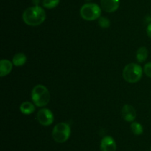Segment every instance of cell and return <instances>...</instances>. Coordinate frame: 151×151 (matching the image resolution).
<instances>
[{"label": "cell", "instance_id": "6da1fadb", "mask_svg": "<svg viewBox=\"0 0 151 151\" xmlns=\"http://www.w3.org/2000/svg\"><path fill=\"white\" fill-rule=\"evenodd\" d=\"M22 19L27 25L38 26L45 21L46 12L40 6H32L24 11Z\"/></svg>", "mask_w": 151, "mask_h": 151}, {"label": "cell", "instance_id": "7a4b0ae2", "mask_svg": "<svg viewBox=\"0 0 151 151\" xmlns=\"http://www.w3.org/2000/svg\"><path fill=\"white\" fill-rule=\"evenodd\" d=\"M31 98L33 104L37 107H44L50 102V91L45 86L42 84H38L32 89Z\"/></svg>", "mask_w": 151, "mask_h": 151}, {"label": "cell", "instance_id": "3957f363", "mask_svg": "<svg viewBox=\"0 0 151 151\" xmlns=\"http://www.w3.org/2000/svg\"><path fill=\"white\" fill-rule=\"evenodd\" d=\"M142 68L140 65L135 63L127 65L122 71V77L129 83L138 82L142 76Z\"/></svg>", "mask_w": 151, "mask_h": 151}, {"label": "cell", "instance_id": "277c9868", "mask_svg": "<svg viewBox=\"0 0 151 151\" xmlns=\"http://www.w3.org/2000/svg\"><path fill=\"white\" fill-rule=\"evenodd\" d=\"M81 17L86 21H94L98 19L101 16V8L94 3H87L81 7L80 10Z\"/></svg>", "mask_w": 151, "mask_h": 151}, {"label": "cell", "instance_id": "5b68a950", "mask_svg": "<svg viewBox=\"0 0 151 151\" xmlns=\"http://www.w3.org/2000/svg\"><path fill=\"white\" fill-rule=\"evenodd\" d=\"M70 134V126L65 122L57 124L52 130V138L58 143H64L69 139Z\"/></svg>", "mask_w": 151, "mask_h": 151}, {"label": "cell", "instance_id": "8992f818", "mask_svg": "<svg viewBox=\"0 0 151 151\" xmlns=\"http://www.w3.org/2000/svg\"><path fill=\"white\" fill-rule=\"evenodd\" d=\"M37 120L41 125L50 126L54 121V115L50 109L43 108L37 113Z\"/></svg>", "mask_w": 151, "mask_h": 151}, {"label": "cell", "instance_id": "52a82bcc", "mask_svg": "<svg viewBox=\"0 0 151 151\" xmlns=\"http://www.w3.org/2000/svg\"><path fill=\"white\" fill-rule=\"evenodd\" d=\"M122 116L124 119L128 122H133L137 117L136 110L132 105H125L122 108Z\"/></svg>", "mask_w": 151, "mask_h": 151}, {"label": "cell", "instance_id": "ba28073f", "mask_svg": "<svg viewBox=\"0 0 151 151\" xmlns=\"http://www.w3.org/2000/svg\"><path fill=\"white\" fill-rule=\"evenodd\" d=\"M101 151H116V144L111 136H105L100 142Z\"/></svg>", "mask_w": 151, "mask_h": 151}, {"label": "cell", "instance_id": "9c48e42d", "mask_svg": "<svg viewBox=\"0 0 151 151\" xmlns=\"http://www.w3.org/2000/svg\"><path fill=\"white\" fill-rule=\"evenodd\" d=\"M100 6L107 13L115 12L119 6V0H100Z\"/></svg>", "mask_w": 151, "mask_h": 151}, {"label": "cell", "instance_id": "30bf717a", "mask_svg": "<svg viewBox=\"0 0 151 151\" xmlns=\"http://www.w3.org/2000/svg\"><path fill=\"white\" fill-rule=\"evenodd\" d=\"M13 69V64L7 59H1L0 61V76L1 77L8 75Z\"/></svg>", "mask_w": 151, "mask_h": 151}, {"label": "cell", "instance_id": "8fae6325", "mask_svg": "<svg viewBox=\"0 0 151 151\" xmlns=\"http://www.w3.org/2000/svg\"><path fill=\"white\" fill-rule=\"evenodd\" d=\"M35 105L29 102H24L21 104L20 111L24 115H29L35 111Z\"/></svg>", "mask_w": 151, "mask_h": 151}, {"label": "cell", "instance_id": "7c38bea8", "mask_svg": "<svg viewBox=\"0 0 151 151\" xmlns=\"http://www.w3.org/2000/svg\"><path fill=\"white\" fill-rule=\"evenodd\" d=\"M27 62V56L23 53H17L13 58V64L16 67L23 66Z\"/></svg>", "mask_w": 151, "mask_h": 151}, {"label": "cell", "instance_id": "4fadbf2b", "mask_svg": "<svg viewBox=\"0 0 151 151\" xmlns=\"http://www.w3.org/2000/svg\"><path fill=\"white\" fill-rule=\"evenodd\" d=\"M137 59L139 62L142 63L144 62L147 59V56H148V50H147V47H141L137 50Z\"/></svg>", "mask_w": 151, "mask_h": 151}, {"label": "cell", "instance_id": "5bb4252c", "mask_svg": "<svg viewBox=\"0 0 151 151\" xmlns=\"http://www.w3.org/2000/svg\"><path fill=\"white\" fill-rule=\"evenodd\" d=\"M131 129L132 130L133 133L137 136H139V135L143 133V127L141 124L139 122H136V121H133L131 124Z\"/></svg>", "mask_w": 151, "mask_h": 151}, {"label": "cell", "instance_id": "9a60e30c", "mask_svg": "<svg viewBox=\"0 0 151 151\" xmlns=\"http://www.w3.org/2000/svg\"><path fill=\"white\" fill-rule=\"evenodd\" d=\"M60 3V0H43V7L47 9H52L57 7Z\"/></svg>", "mask_w": 151, "mask_h": 151}, {"label": "cell", "instance_id": "2e32d148", "mask_svg": "<svg viewBox=\"0 0 151 151\" xmlns=\"http://www.w3.org/2000/svg\"><path fill=\"white\" fill-rule=\"evenodd\" d=\"M98 24L101 28H108L110 27L111 22L109 19L103 16H100L98 19Z\"/></svg>", "mask_w": 151, "mask_h": 151}, {"label": "cell", "instance_id": "e0dca14e", "mask_svg": "<svg viewBox=\"0 0 151 151\" xmlns=\"http://www.w3.org/2000/svg\"><path fill=\"white\" fill-rule=\"evenodd\" d=\"M144 72L148 77L151 78V62L145 64L144 66Z\"/></svg>", "mask_w": 151, "mask_h": 151}, {"label": "cell", "instance_id": "ac0fdd59", "mask_svg": "<svg viewBox=\"0 0 151 151\" xmlns=\"http://www.w3.org/2000/svg\"><path fill=\"white\" fill-rule=\"evenodd\" d=\"M147 34L149 38H151V22L147 27Z\"/></svg>", "mask_w": 151, "mask_h": 151}, {"label": "cell", "instance_id": "d6986e66", "mask_svg": "<svg viewBox=\"0 0 151 151\" xmlns=\"http://www.w3.org/2000/svg\"><path fill=\"white\" fill-rule=\"evenodd\" d=\"M40 1H41V0H32V3H33L35 6H38V4H39L40 3Z\"/></svg>", "mask_w": 151, "mask_h": 151}, {"label": "cell", "instance_id": "ffe728a7", "mask_svg": "<svg viewBox=\"0 0 151 151\" xmlns=\"http://www.w3.org/2000/svg\"><path fill=\"white\" fill-rule=\"evenodd\" d=\"M86 1H91V0H86Z\"/></svg>", "mask_w": 151, "mask_h": 151}, {"label": "cell", "instance_id": "44dd1931", "mask_svg": "<svg viewBox=\"0 0 151 151\" xmlns=\"http://www.w3.org/2000/svg\"><path fill=\"white\" fill-rule=\"evenodd\" d=\"M150 151H151V147H150Z\"/></svg>", "mask_w": 151, "mask_h": 151}]
</instances>
